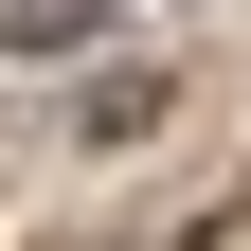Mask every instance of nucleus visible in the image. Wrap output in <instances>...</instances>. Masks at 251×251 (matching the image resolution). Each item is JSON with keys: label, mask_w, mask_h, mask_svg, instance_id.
<instances>
[{"label": "nucleus", "mask_w": 251, "mask_h": 251, "mask_svg": "<svg viewBox=\"0 0 251 251\" xmlns=\"http://www.w3.org/2000/svg\"><path fill=\"white\" fill-rule=\"evenodd\" d=\"M90 36V0H0V54H72Z\"/></svg>", "instance_id": "nucleus-1"}, {"label": "nucleus", "mask_w": 251, "mask_h": 251, "mask_svg": "<svg viewBox=\"0 0 251 251\" xmlns=\"http://www.w3.org/2000/svg\"><path fill=\"white\" fill-rule=\"evenodd\" d=\"M198 251H251V198H215V233H198Z\"/></svg>", "instance_id": "nucleus-2"}]
</instances>
